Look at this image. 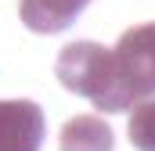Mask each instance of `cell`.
<instances>
[{
    "label": "cell",
    "mask_w": 155,
    "mask_h": 151,
    "mask_svg": "<svg viewBox=\"0 0 155 151\" xmlns=\"http://www.w3.org/2000/svg\"><path fill=\"white\" fill-rule=\"evenodd\" d=\"M54 72H58V83L65 90L87 97L97 112H105V115H116V112L134 104V97L126 94V83L119 76L116 50H108L101 43L76 40V43L61 47Z\"/></svg>",
    "instance_id": "obj_1"
},
{
    "label": "cell",
    "mask_w": 155,
    "mask_h": 151,
    "mask_svg": "<svg viewBox=\"0 0 155 151\" xmlns=\"http://www.w3.org/2000/svg\"><path fill=\"white\" fill-rule=\"evenodd\" d=\"M116 61L134 104L152 101L155 97V22L130 25L116 40Z\"/></svg>",
    "instance_id": "obj_2"
},
{
    "label": "cell",
    "mask_w": 155,
    "mask_h": 151,
    "mask_svg": "<svg viewBox=\"0 0 155 151\" xmlns=\"http://www.w3.org/2000/svg\"><path fill=\"white\" fill-rule=\"evenodd\" d=\"M47 119L36 101L11 97L0 101V151H40Z\"/></svg>",
    "instance_id": "obj_3"
},
{
    "label": "cell",
    "mask_w": 155,
    "mask_h": 151,
    "mask_svg": "<svg viewBox=\"0 0 155 151\" xmlns=\"http://www.w3.org/2000/svg\"><path fill=\"white\" fill-rule=\"evenodd\" d=\"M87 4L90 0H22L18 4V14H22L25 29L51 36V33H65L79 18V11Z\"/></svg>",
    "instance_id": "obj_4"
},
{
    "label": "cell",
    "mask_w": 155,
    "mask_h": 151,
    "mask_svg": "<svg viewBox=\"0 0 155 151\" xmlns=\"http://www.w3.org/2000/svg\"><path fill=\"white\" fill-rule=\"evenodd\" d=\"M58 148L61 151H112L116 148V133L101 115H72L61 126Z\"/></svg>",
    "instance_id": "obj_5"
},
{
    "label": "cell",
    "mask_w": 155,
    "mask_h": 151,
    "mask_svg": "<svg viewBox=\"0 0 155 151\" xmlns=\"http://www.w3.org/2000/svg\"><path fill=\"white\" fill-rule=\"evenodd\" d=\"M126 137H130V144L137 151H155V97L130 108Z\"/></svg>",
    "instance_id": "obj_6"
}]
</instances>
